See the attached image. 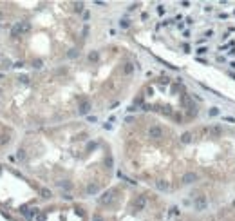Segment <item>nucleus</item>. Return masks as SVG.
Listing matches in <instances>:
<instances>
[{"label": "nucleus", "mask_w": 235, "mask_h": 221, "mask_svg": "<svg viewBox=\"0 0 235 221\" xmlns=\"http://www.w3.org/2000/svg\"><path fill=\"white\" fill-rule=\"evenodd\" d=\"M114 200H116V190H107V192H103V196L99 198V203H101L103 207H107V205H112Z\"/></svg>", "instance_id": "nucleus-1"}, {"label": "nucleus", "mask_w": 235, "mask_h": 221, "mask_svg": "<svg viewBox=\"0 0 235 221\" xmlns=\"http://www.w3.org/2000/svg\"><path fill=\"white\" fill-rule=\"evenodd\" d=\"M163 134H165V131H163V127H159V125H152V127L148 129V138H152V140H161Z\"/></svg>", "instance_id": "nucleus-2"}, {"label": "nucleus", "mask_w": 235, "mask_h": 221, "mask_svg": "<svg viewBox=\"0 0 235 221\" xmlns=\"http://www.w3.org/2000/svg\"><path fill=\"white\" fill-rule=\"evenodd\" d=\"M197 180H199V176H197L196 172H185L183 178H181V181H183L185 185H192V183H196Z\"/></svg>", "instance_id": "nucleus-3"}, {"label": "nucleus", "mask_w": 235, "mask_h": 221, "mask_svg": "<svg viewBox=\"0 0 235 221\" xmlns=\"http://www.w3.org/2000/svg\"><path fill=\"white\" fill-rule=\"evenodd\" d=\"M92 109V105H91V101L89 100H81L78 105V112L80 114H89V111Z\"/></svg>", "instance_id": "nucleus-4"}, {"label": "nucleus", "mask_w": 235, "mask_h": 221, "mask_svg": "<svg viewBox=\"0 0 235 221\" xmlns=\"http://www.w3.org/2000/svg\"><path fill=\"white\" fill-rule=\"evenodd\" d=\"M85 190H87V194H89V196L98 194V192H99V183H96V181H91V183L87 185V189H85Z\"/></svg>", "instance_id": "nucleus-5"}, {"label": "nucleus", "mask_w": 235, "mask_h": 221, "mask_svg": "<svg viewBox=\"0 0 235 221\" xmlns=\"http://www.w3.org/2000/svg\"><path fill=\"white\" fill-rule=\"evenodd\" d=\"M206 205H208V201L204 200L203 196H199V198L194 201V208H196V210H204V208H206Z\"/></svg>", "instance_id": "nucleus-6"}, {"label": "nucleus", "mask_w": 235, "mask_h": 221, "mask_svg": "<svg viewBox=\"0 0 235 221\" xmlns=\"http://www.w3.org/2000/svg\"><path fill=\"white\" fill-rule=\"evenodd\" d=\"M145 207H147V198L145 196H137L136 201H134V208L136 210H143Z\"/></svg>", "instance_id": "nucleus-7"}, {"label": "nucleus", "mask_w": 235, "mask_h": 221, "mask_svg": "<svg viewBox=\"0 0 235 221\" xmlns=\"http://www.w3.org/2000/svg\"><path fill=\"white\" fill-rule=\"evenodd\" d=\"M156 189L157 190H161V192H166V190L170 189V185H168V181H165V180H157L156 181Z\"/></svg>", "instance_id": "nucleus-8"}, {"label": "nucleus", "mask_w": 235, "mask_h": 221, "mask_svg": "<svg viewBox=\"0 0 235 221\" xmlns=\"http://www.w3.org/2000/svg\"><path fill=\"white\" fill-rule=\"evenodd\" d=\"M17 24H18L20 33H22V35H24V33H29V29H31V24H29V22L22 20V22H17Z\"/></svg>", "instance_id": "nucleus-9"}, {"label": "nucleus", "mask_w": 235, "mask_h": 221, "mask_svg": "<svg viewBox=\"0 0 235 221\" xmlns=\"http://www.w3.org/2000/svg\"><path fill=\"white\" fill-rule=\"evenodd\" d=\"M123 73H125V74H132V73H134V63L127 62V63H125V67H123Z\"/></svg>", "instance_id": "nucleus-10"}, {"label": "nucleus", "mask_w": 235, "mask_h": 221, "mask_svg": "<svg viewBox=\"0 0 235 221\" xmlns=\"http://www.w3.org/2000/svg\"><path fill=\"white\" fill-rule=\"evenodd\" d=\"M17 160H18V161H25V160H27V154H25V151H24V149H18V151H17Z\"/></svg>", "instance_id": "nucleus-11"}, {"label": "nucleus", "mask_w": 235, "mask_h": 221, "mask_svg": "<svg viewBox=\"0 0 235 221\" xmlns=\"http://www.w3.org/2000/svg\"><path fill=\"white\" fill-rule=\"evenodd\" d=\"M40 194H42V198H45V200H49V198L53 196V192H51L49 189H40Z\"/></svg>", "instance_id": "nucleus-12"}, {"label": "nucleus", "mask_w": 235, "mask_h": 221, "mask_svg": "<svg viewBox=\"0 0 235 221\" xmlns=\"http://www.w3.org/2000/svg\"><path fill=\"white\" fill-rule=\"evenodd\" d=\"M181 141H183V143H190V141H192V132H185V134L181 136Z\"/></svg>", "instance_id": "nucleus-13"}, {"label": "nucleus", "mask_w": 235, "mask_h": 221, "mask_svg": "<svg viewBox=\"0 0 235 221\" xmlns=\"http://www.w3.org/2000/svg\"><path fill=\"white\" fill-rule=\"evenodd\" d=\"M42 65H43V62L40 60V58L33 60V67H35V69H42Z\"/></svg>", "instance_id": "nucleus-14"}, {"label": "nucleus", "mask_w": 235, "mask_h": 221, "mask_svg": "<svg viewBox=\"0 0 235 221\" xmlns=\"http://www.w3.org/2000/svg\"><path fill=\"white\" fill-rule=\"evenodd\" d=\"M74 11H76V13H81V11H83V2H76V4H74Z\"/></svg>", "instance_id": "nucleus-15"}, {"label": "nucleus", "mask_w": 235, "mask_h": 221, "mask_svg": "<svg viewBox=\"0 0 235 221\" xmlns=\"http://www.w3.org/2000/svg\"><path fill=\"white\" fill-rule=\"evenodd\" d=\"M78 55H80L78 49H71V51L67 53V56H69V58H74V56H78Z\"/></svg>", "instance_id": "nucleus-16"}, {"label": "nucleus", "mask_w": 235, "mask_h": 221, "mask_svg": "<svg viewBox=\"0 0 235 221\" xmlns=\"http://www.w3.org/2000/svg\"><path fill=\"white\" fill-rule=\"evenodd\" d=\"M89 60L96 62V60H98V53H96V51H91V53H89Z\"/></svg>", "instance_id": "nucleus-17"}, {"label": "nucleus", "mask_w": 235, "mask_h": 221, "mask_svg": "<svg viewBox=\"0 0 235 221\" xmlns=\"http://www.w3.org/2000/svg\"><path fill=\"white\" fill-rule=\"evenodd\" d=\"M119 25H121V27H129V25H130V20H127V18H121V20H119Z\"/></svg>", "instance_id": "nucleus-18"}, {"label": "nucleus", "mask_w": 235, "mask_h": 221, "mask_svg": "<svg viewBox=\"0 0 235 221\" xmlns=\"http://www.w3.org/2000/svg\"><path fill=\"white\" fill-rule=\"evenodd\" d=\"M60 187H63V189H71V183L69 181H58Z\"/></svg>", "instance_id": "nucleus-19"}, {"label": "nucleus", "mask_w": 235, "mask_h": 221, "mask_svg": "<svg viewBox=\"0 0 235 221\" xmlns=\"http://www.w3.org/2000/svg\"><path fill=\"white\" fill-rule=\"evenodd\" d=\"M18 82L20 83H29V78H27L25 74H22V76H18Z\"/></svg>", "instance_id": "nucleus-20"}, {"label": "nucleus", "mask_w": 235, "mask_h": 221, "mask_svg": "<svg viewBox=\"0 0 235 221\" xmlns=\"http://www.w3.org/2000/svg\"><path fill=\"white\" fill-rule=\"evenodd\" d=\"M9 143V136H0V145H6Z\"/></svg>", "instance_id": "nucleus-21"}, {"label": "nucleus", "mask_w": 235, "mask_h": 221, "mask_svg": "<svg viewBox=\"0 0 235 221\" xmlns=\"http://www.w3.org/2000/svg\"><path fill=\"white\" fill-rule=\"evenodd\" d=\"M92 221H103V218H101L99 214H94V216H92Z\"/></svg>", "instance_id": "nucleus-22"}, {"label": "nucleus", "mask_w": 235, "mask_h": 221, "mask_svg": "<svg viewBox=\"0 0 235 221\" xmlns=\"http://www.w3.org/2000/svg\"><path fill=\"white\" fill-rule=\"evenodd\" d=\"M217 112H219V111H217V109H210V116H215Z\"/></svg>", "instance_id": "nucleus-23"}, {"label": "nucleus", "mask_w": 235, "mask_h": 221, "mask_svg": "<svg viewBox=\"0 0 235 221\" xmlns=\"http://www.w3.org/2000/svg\"><path fill=\"white\" fill-rule=\"evenodd\" d=\"M197 53H199V55H203V53H206V47H201V49H197Z\"/></svg>", "instance_id": "nucleus-24"}, {"label": "nucleus", "mask_w": 235, "mask_h": 221, "mask_svg": "<svg viewBox=\"0 0 235 221\" xmlns=\"http://www.w3.org/2000/svg\"><path fill=\"white\" fill-rule=\"evenodd\" d=\"M4 18H6V15H4V13H2V11H0V22L4 20Z\"/></svg>", "instance_id": "nucleus-25"}]
</instances>
